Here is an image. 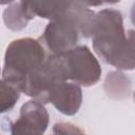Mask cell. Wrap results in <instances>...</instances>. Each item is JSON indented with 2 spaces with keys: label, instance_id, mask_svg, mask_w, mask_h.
<instances>
[{
  "label": "cell",
  "instance_id": "cell-1",
  "mask_svg": "<svg viewBox=\"0 0 135 135\" xmlns=\"http://www.w3.org/2000/svg\"><path fill=\"white\" fill-rule=\"evenodd\" d=\"M90 37L95 53L102 61L122 71L134 69V32L126 33L119 11L103 8L96 13Z\"/></svg>",
  "mask_w": 135,
  "mask_h": 135
},
{
  "label": "cell",
  "instance_id": "cell-2",
  "mask_svg": "<svg viewBox=\"0 0 135 135\" xmlns=\"http://www.w3.org/2000/svg\"><path fill=\"white\" fill-rule=\"evenodd\" d=\"M95 13L82 1H66L61 16L47 23L38 38L50 55H62L89 38Z\"/></svg>",
  "mask_w": 135,
  "mask_h": 135
},
{
  "label": "cell",
  "instance_id": "cell-3",
  "mask_svg": "<svg viewBox=\"0 0 135 135\" xmlns=\"http://www.w3.org/2000/svg\"><path fill=\"white\" fill-rule=\"evenodd\" d=\"M49 53L39 39L19 38L12 41L5 51L2 76L22 93L27 76L39 68Z\"/></svg>",
  "mask_w": 135,
  "mask_h": 135
},
{
  "label": "cell",
  "instance_id": "cell-4",
  "mask_svg": "<svg viewBox=\"0 0 135 135\" xmlns=\"http://www.w3.org/2000/svg\"><path fill=\"white\" fill-rule=\"evenodd\" d=\"M64 81L68 78L61 55L49 54L44 62L27 76L22 93L44 104L53 88Z\"/></svg>",
  "mask_w": 135,
  "mask_h": 135
},
{
  "label": "cell",
  "instance_id": "cell-5",
  "mask_svg": "<svg viewBox=\"0 0 135 135\" xmlns=\"http://www.w3.org/2000/svg\"><path fill=\"white\" fill-rule=\"evenodd\" d=\"M66 78L79 86L96 84L101 76L99 61L86 45H77L61 55Z\"/></svg>",
  "mask_w": 135,
  "mask_h": 135
},
{
  "label": "cell",
  "instance_id": "cell-6",
  "mask_svg": "<svg viewBox=\"0 0 135 135\" xmlns=\"http://www.w3.org/2000/svg\"><path fill=\"white\" fill-rule=\"evenodd\" d=\"M49 121L50 115L44 104L32 99L21 107L19 117L11 123V135H43Z\"/></svg>",
  "mask_w": 135,
  "mask_h": 135
},
{
  "label": "cell",
  "instance_id": "cell-7",
  "mask_svg": "<svg viewBox=\"0 0 135 135\" xmlns=\"http://www.w3.org/2000/svg\"><path fill=\"white\" fill-rule=\"evenodd\" d=\"M51 102L57 111L71 116L76 114L82 102V90L73 82H61L49 93L46 103Z\"/></svg>",
  "mask_w": 135,
  "mask_h": 135
},
{
  "label": "cell",
  "instance_id": "cell-8",
  "mask_svg": "<svg viewBox=\"0 0 135 135\" xmlns=\"http://www.w3.org/2000/svg\"><path fill=\"white\" fill-rule=\"evenodd\" d=\"M34 17L30 13L26 2H9L3 12V21L7 28L12 31H21L26 27L30 20Z\"/></svg>",
  "mask_w": 135,
  "mask_h": 135
},
{
  "label": "cell",
  "instance_id": "cell-9",
  "mask_svg": "<svg viewBox=\"0 0 135 135\" xmlns=\"http://www.w3.org/2000/svg\"><path fill=\"white\" fill-rule=\"evenodd\" d=\"M131 81L120 72H110L104 81V91L112 98H124L130 94Z\"/></svg>",
  "mask_w": 135,
  "mask_h": 135
},
{
  "label": "cell",
  "instance_id": "cell-10",
  "mask_svg": "<svg viewBox=\"0 0 135 135\" xmlns=\"http://www.w3.org/2000/svg\"><path fill=\"white\" fill-rule=\"evenodd\" d=\"M21 91L4 79H0V113L12 110L20 97Z\"/></svg>",
  "mask_w": 135,
  "mask_h": 135
},
{
  "label": "cell",
  "instance_id": "cell-11",
  "mask_svg": "<svg viewBox=\"0 0 135 135\" xmlns=\"http://www.w3.org/2000/svg\"><path fill=\"white\" fill-rule=\"evenodd\" d=\"M52 135H86L80 128L70 122H58L53 127Z\"/></svg>",
  "mask_w": 135,
  "mask_h": 135
},
{
  "label": "cell",
  "instance_id": "cell-12",
  "mask_svg": "<svg viewBox=\"0 0 135 135\" xmlns=\"http://www.w3.org/2000/svg\"><path fill=\"white\" fill-rule=\"evenodd\" d=\"M0 135H1V134H0Z\"/></svg>",
  "mask_w": 135,
  "mask_h": 135
}]
</instances>
